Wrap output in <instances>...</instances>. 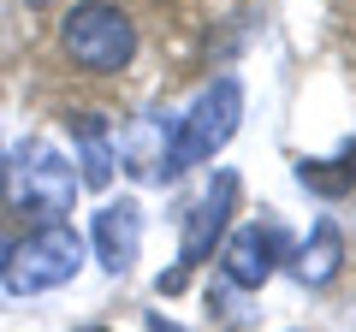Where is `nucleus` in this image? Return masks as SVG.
Returning <instances> with one entry per match:
<instances>
[{
    "instance_id": "1",
    "label": "nucleus",
    "mask_w": 356,
    "mask_h": 332,
    "mask_svg": "<svg viewBox=\"0 0 356 332\" xmlns=\"http://www.w3.org/2000/svg\"><path fill=\"white\" fill-rule=\"evenodd\" d=\"M60 48L77 72L89 77H119L137 60V24L119 0H77L60 18Z\"/></svg>"
},
{
    "instance_id": "2",
    "label": "nucleus",
    "mask_w": 356,
    "mask_h": 332,
    "mask_svg": "<svg viewBox=\"0 0 356 332\" xmlns=\"http://www.w3.org/2000/svg\"><path fill=\"white\" fill-rule=\"evenodd\" d=\"M77 267H83V238H77L65 219H48V226L24 231L18 243H6L0 279H6V291H13V297H42V291L72 285Z\"/></svg>"
},
{
    "instance_id": "3",
    "label": "nucleus",
    "mask_w": 356,
    "mask_h": 332,
    "mask_svg": "<svg viewBox=\"0 0 356 332\" xmlns=\"http://www.w3.org/2000/svg\"><path fill=\"white\" fill-rule=\"evenodd\" d=\"M238 125H243V83L226 72L191 101V113L178 119V131H172V179L191 172V166H202V160H214L238 137Z\"/></svg>"
},
{
    "instance_id": "4",
    "label": "nucleus",
    "mask_w": 356,
    "mask_h": 332,
    "mask_svg": "<svg viewBox=\"0 0 356 332\" xmlns=\"http://www.w3.org/2000/svg\"><path fill=\"white\" fill-rule=\"evenodd\" d=\"M13 172V208L18 214H36L42 226L60 214H72L77 202V172L72 160H65L54 142H30L24 154H18V166H6Z\"/></svg>"
},
{
    "instance_id": "5",
    "label": "nucleus",
    "mask_w": 356,
    "mask_h": 332,
    "mask_svg": "<svg viewBox=\"0 0 356 332\" xmlns=\"http://www.w3.org/2000/svg\"><path fill=\"white\" fill-rule=\"evenodd\" d=\"M285 249H291V238H285L280 219H250L243 231L226 238V249H220V273H226V285H238V291H261V285L280 273Z\"/></svg>"
},
{
    "instance_id": "6",
    "label": "nucleus",
    "mask_w": 356,
    "mask_h": 332,
    "mask_svg": "<svg viewBox=\"0 0 356 332\" xmlns=\"http://www.w3.org/2000/svg\"><path fill=\"white\" fill-rule=\"evenodd\" d=\"M232 214H238V172H214V179L202 184V196L191 202V214H184V238H178V273H191L196 261L214 256V243L226 238Z\"/></svg>"
},
{
    "instance_id": "7",
    "label": "nucleus",
    "mask_w": 356,
    "mask_h": 332,
    "mask_svg": "<svg viewBox=\"0 0 356 332\" xmlns=\"http://www.w3.org/2000/svg\"><path fill=\"white\" fill-rule=\"evenodd\" d=\"M89 238H95V261L113 279H125L137 267V249H143V208L137 202H107L95 214V226H89Z\"/></svg>"
},
{
    "instance_id": "8",
    "label": "nucleus",
    "mask_w": 356,
    "mask_h": 332,
    "mask_svg": "<svg viewBox=\"0 0 356 332\" xmlns=\"http://www.w3.org/2000/svg\"><path fill=\"white\" fill-rule=\"evenodd\" d=\"M72 125V137H77V184H89V190H107L113 184V142H107V125H102V113H72L65 119Z\"/></svg>"
},
{
    "instance_id": "9",
    "label": "nucleus",
    "mask_w": 356,
    "mask_h": 332,
    "mask_svg": "<svg viewBox=\"0 0 356 332\" xmlns=\"http://www.w3.org/2000/svg\"><path fill=\"white\" fill-rule=\"evenodd\" d=\"M339 267H344V238H339V226H332V219H321V226L309 231V243L297 249L291 273H297V285L321 291V285H332V279H339Z\"/></svg>"
},
{
    "instance_id": "10",
    "label": "nucleus",
    "mask_w": 356,
    "mask_h": 332,
    "mask_svg": "<svg viewBox=\"0 0 356 332\" xmlns=\"http://www.w3.org/2000/svg\"><path fill=\"white\" fill-rule=\"evenodd\" d=\"M297 184L303 190H315V196H344V190H356V137L344 142L332 160H297Z\"/></svg>"
},
{
    "instance_id": "11",
    "label": "nucleus",
    "mask_w": 356,
    "mask_h": 332,
    "mask_svg": "<svg viewBox=\"0 0 356 332\" xmlns=\"http://www.w3.org/2000/svg\"><path fill=\"white\" fill-rule=\"evenodd\" d=\"M149 332H184V326H172L166 315H149Z\"/></svg>"
},
{
    "instance_id": "12",
    "label": "nucleus",
    "mask_w": 356,
    "mask_h": 332,
    "mask_svg": "<svg viewBox=\"0 0 356 332\" xmlns=\"http://www.w3.org/2000/svg\"><path fill=\"white\" fill-rule=\"evenodd\" d=\"M0 179H6V149H0Z\"/></svg>"
}]
</instances>
